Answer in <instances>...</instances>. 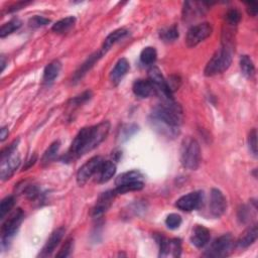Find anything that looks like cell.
Here are the masks:
<instances>
[{"mask_svg":"<svg viewBox=\"0 0 258 258\" xmlns=\"http://www.w3.org/2000/svg\"><path fill=\"white\" fill-rule=\"evenodd\" d=\"M61 69H62V64L60 61L55 60V61L51 62L45 68V71H44V78H43L44 83H46V84L53 83L56 80V78L59 76Z\"/></svg>","mask_w":258,"mask_h":258,"instance_id":"44dd1931","label":"cell"},{"mask_svg":"<svg viewBox=\"0 0 258 258\" xmlns=\"http://www.w3.org/2000/svg\"><path fill=\"white\" fill-rule=\"evenodd\" d=\"M14 197L9 196L4 198L0 204V219H4V217L9 213V211L13 208L14 206Z\"/></svg>","mask_w":258,"mask_h":258,"instance_id":"1f68e13d","label":"cell"},{"mask_svg":"<svg viewBox=\"0 0 258 258\" xmlns=\"http://www.w3.org/2000/svg\"><path fill=\"white\" fill-rule=\"evenodd\" d=\"M182 224V217L178 214H170L167 219H166V225L168 226V228L175 230L178 229Z\"/></svg>","mask_w":258,"mask_h":258,"instance_id":"836d02e7","label":"cell"},{"mask_svg":"<svg viewBox=\"0 0 258 258\" xmlns=\"http://www.w3.org/2000/svg\"><path fill=\"white\" fill-rule=\"evenodd\" d=\"M209 208L211 215L214 218H220L227 209V201L220 190L213 189L211 191Z\"/></svg>","mask_w":258,"mask_h":258,"instance_id":"7c38bea8","label":"cell"},{"mask_svg":"<svg viewBox=\"0 0 258 258\" xmlns=\"http://www.w3.org/2000/svg\"><path fill=\"white\" fill-rule=\"evenodd\" d=\"M109 131L110 123L108 121L81 129L71 144L66 159L71 161L93 150L106 139Z\"/></svg>","mask_w":258,"mask_h":258,"instance_id":"6da1fadb","label":"cell"},{"mask_svg":"<svg viewBox=\"0 0 258 258\" xmlns=\"http://www.w3.org/2000/svg\"><path fill=\"white\" fill-rule=\"evenodd\" d=\"M233 48L231 44H225L223 47L212 57L206 64L204 71L205 76L213 77L227 71L232 63Z\"/></svg>","mask_w":258,"mask_h":258,"instance_id":"3957f363","label":"cell"},{"mask_svg":"<svg viewBox=\"0 0 258 258\" xmlns=\"http://www.w3.org/2000/svg\"><path fill=\"white\" fill-rule=\"evenodd\" d=\"M51 22L50 19L44 17V16H40V15H36L32 18L29 19V26L30 27H34V28H37V27H41V26H45L47 24H49Z\"/></svg>","mask_w":258,"mask_h":258,"instance_id":"d590c367","label":"cell"},{"mask_svg":"<svg viewBox=\"0 0 258 258\" xmlns=\"http://www.w3.org/2000/svg\"><path fill=\"white\" fill-rule=\"evenodd\" d=\"M167 84L171 90L172 93H174L177 89H179L181 85V79L178 76H172L169 81H167Z\"/></svg>","mask_w":258,"mask_h":258,"instance_id":"74e56055","label":"cell"},{"mask_svg":"<svg viewBox=\"0 0 258 258\" xmlns=\"http://www.w3.org/2000/svg\"><path fill=\"white\" fill-rule=\"evenodd\" d=\"M103 159L101 156H94L90 158L86 164H84L77 174V182L80 186H84L93 176L98 172Z\"/></svg>","mask_w":258,"mask_h":258,"instance_id":"8fae6325","label":"cell"},{"mask_svg":"<svg viewBox=\"0 0 258 258\" xmlns=\"http://www.w3.org/2000/svg\"><path fill=\"white\" fill-rule=\"evenodd\" d=\"M60 141H55L54 143H52L50 145V147L46 150V152L44 153L43 157H42V164L44 166H47L49 164H51L52 161L57 157L59 149H60Z\"/></svg>","mask_w":258,"mask_h":258,"instance_id":"4316f807","label":"cell"},{"mask_svg":"<svg viewBox=\"0 0 258 258\" xmlns=\"http://www.w3.org/2000/svg\"><path fill=\"white\" fill-rule=\"evenodd\" d=\"M203 202L204 193L201 191H197L189 193L188 195H185L182 198H180L176 203V207L182 211L191 212L200 209L203 205Z\"/></svg>","mask_w":258,"mask_h":258,"instance_id":"9c48e42d","label":"cell"},{"mask_svg":"<svg viewBox=\"0 0 258 258\" xmlns=\"http://www.w3.org/2000/svg\"><path fill=\"white\" fill-rule=\"evenodd\" d=\"M132 90H133V93L135 94V96H137L138 98H147V97H149L152 92L154 91L153 90V87L152 85L150 84V82L148 80H136L132 86Z\"/></svg>","mask_w":258,"mask_h":258,"instance_id":"ffe728a7","label":"cell"},{"mask_svg":"<svg viewBox=\"0 0 258 258\" xmlns=\"http://www.w3.org/2000/svg\"><path fill=\"white\" fill-rule=\"evenodd\" d=\"M234 247V240L231 234H224L217 238L206 251L208 257H225L228 256Z\"/></svg>","mask_w":258,"mask_h":258,"instance_id":"52a82bcc","label":"cell"},{"mask_svg":"<svg viewBox=\"0 0 258 258\" xmlns=\"http://www.w3.org/2000/svg\"><path fill=\"white\" fill-rule=\"evenodd\" d=\"M74 248V241L73 239H69L66 241V243L64 244L60 252L57 254V257H68L70 256L72 250Z\"/></svg>","mask_w":258,"mask_h":258,"instance_id":"8d00e7d4","label":"cell"},{"mask_svg":"<svg viewBox=\"0 0 258 258\" xmlns=\"http://www.w3.org/2000/svg\"><path fill=\"white\" fill-rule=\"evenodd\" d=\"M8 129L6 127H2L1 130H0V140L4 141L6 139V137L8 136Z\"/></svg>","mask_w":258,"mask_h":258,"instance_id":"ab89813d","label":"cell"},{"mask_svg":"<svg viewBox=\"0 0 258 258\" xmlns=\"http://www.w3.org/2000/svg\"><path fill=\"white\" fill-rule=\"evenodd\" d=\"M116 173V166L113 161L103 160L98 172L96 173V182L99 184H104L109 182Z\"/></svg>","mask_w":258,"mask_h":258,"instance_id":"9a60e30c","label":"cell"},{"mask_svg":"<svg viewBox=\"0 0 258 258\" xmlns=\"http://www.w3.org/2000/svg\"><path fill=\"white\" fill-rule=\"evenodd\" d=\"M115 195L116 194L114 191L103 193L102 195L99 197L98 201H97L96 206L94 207V209L92 211V216L94 218H98V217L102 216L110 208Z\"/></svg>","mask_w":258,"mask_h":258,"instance_id":"5bb4252c","label":"cell"},{"mask_svg":"<svg viewBox=\"0 0 258 258\" xmlns=\"http://www.w3.org/2000/svg\"><path fill=\"white\" fill-rule=\"evenodd\" d=\"M129 63L126 59H120L116 64L115 67L113 68V70L110 73V81L113 85H118L121 80L123 79V77L127 74V72L129 71Z\"/></svg>","mask_w":258,"mask_h":258,"instance_id":"ac0fdd59","label":"cell"},{"mask_svg":"<svg viewBox=\"0 0 258 258\" xmlns=\"http://www.w3.org/2000/svg\"><path fill=\"white\" fill-rule=\"evenodd\" d=\"M240 68L241 71L243 73V75L248 78L251 79L254 77L255 75V67H254V64L252 62V60L250 59L249 56H242L240 59Z\"/></svg>","mask_w":258,"mask_h":258,"instance_id":"484cf974","label":"cell"},{"mask_svg":"<svg viewBox=\"0 0 258 258\" xmlns=\"http://www.w3.org/2000/svg\"><path fill=\"white\" fill-rule=\"evenodd\" d=\"M144 187V184L142 181L135 182V183H130V184H125L122 186H118L114 192L117 194H125L128 192H135V191H140Z\"/></svg>","mask_w":258,"mask_h":258,"instance_id":"4dcf8cb0","label":"cell"},{"mask_svg":"<svg viewBox=\"0 0 258 258\" xmlns=\"http://www.w3.org/2000/svg\"><path fill=\"white\" fill-rule=\"evenodd\" d=\"M24 214L21 209H17L7 220L3 223L1 228V234H2V246H4L11 237L17 232L19 229L20 225L23 221Z\"/></svg>","mask_w":258,"mask_h":258,"instance_id":"ba28073f","label":"cell"},{"mask_svg":"<svg viewBox=\"0 0 258 258\" xmlns=\"http://www.w3.org/2000/svg\"><path fill=\"white\" fill-rule=\"evenodd\" d=\"M212 25L208 22L199 23L193 25L189 30L186 37V45L189 48H194L204 42L212 35Z\"/></svg>","mask_w":258,"mask_h":258,"instance_id":"8992f818","label":"cell"},{"mask_svg":"<svg viewBox=\"0 0 258 258\" xmlns=\"http://www.w3.org/2000/svg\"><path fill=\"white\" fill-rule=\"evenodd\" d=\"M19 140H15L2 150L0 155V178L2 181L9 180L20 165V155L16 151Z\"/></svg>","mask_w":258,"mask_h":258,"instance_id":"277c9868","label":"cell"},{"mask_svg":"<svg viewBox=\"0 0 258 258\" xmlns=\"http://www.w3.org/2000/svg\"><path fill=\"white\" fill-rule=\"evenodd\" d=\"M210 238V231L207 228L203 227V226L198 225L193 231L191 241L193 245H195L197 248H203L209 243Z\"/></svg>","mask_w":258,"mask_h":258,"instance_id":"e0dca14e","label":"cell"},{"mask_svg":"<svg viewBox=\"0 0 258 258\" xmlns=\"http://www.w3.org/2000/svg\"><path fill=\"white\" fill-rule=\"evenodd\" d=\"M75 23H76V18L74 16H69L57 21L53 25L52 29L53 31L57 32V34H64V32H67L70 28H72Z\"/></svg>","mask_w":258,"mask_h":258,"instance_id":"d4e9b609","label":"cell"},{"mask_svg":"<svg viewBox=\"0 0 258 258\" xmlns=\"http://www.w3.org/2000/svg\"><path fill=\"white\" fill-rule=\"evenodd\" d=\"M201 160V148L199 142L194 138H187L182 144L181 163L185 169L195 171L199 168Z\"/></svg>","mask_w":258,"mask_h":258,"instance_id":"5b68a950","label":"cell"},{"mask_svg":"<svg viewBox=\"0 0 258 258\" xmlns=\"http://www.w3.org/2000/svg\"><path fill=\"white\" fill-rule=\"evenodd\" d=\"M257 236H258L257 226L254 225L243 232V234L240 236V238L237 241V245L241 248H247L256 241Z\"/></svg>","mask_w":258,"mask_h":258,"instance_id":"7402d4cb","label":"cell"},{"mask_svg":"<svg viewBox=\"0 0 258 258\" xmlns=\"http://www.w3.org/2000/svg\"><path fill=\"white\" fill-rule=\"evenodd\" d=\"M127 35H128V30L125 28H119V29L114 30L105 39L101 52L103 54H106L115 44H117L119 41L123 40Z\"/></svg>","mask_w":258,"mask_h":258,"instance_id":"d6986e66","label":"cell"},{"mask_svg":"<svg viewBox=\"0 0 258 258\" xmlns=\"http://www.w3.org/2000/svg\"><path fill=\"white\" fill-rule=\"evenodd\" d=\"M64 234V228H63V227L58 228L57 230H55L52 233V235L50 236V238L48 239L46 245L44 246V248L42 250V253L40 254V256L41 257L50 256L55 251L57 246L60 244L61 240L63 239Z\"/></svg>","mask_w":258,"mask_h":258,"instance_id":"2e32d148","label":"cell"},{"mask_svg":"<svg viewBox=\"0 0 258 258\" xmlns=\"http://www.w3.org/2000/svg\"><path fill=\"white\" fill-rule=\"evenodd\" d=\"M248 146L250 152L256 157L257 156V132L256 129H252L248 136Z\"/></svg>","mask_w":258,"mask_h":258,"instance_id":"e575fe53","label":"cell"},{"mask_svg":"<svg viewBox=\"0 0 258 258\" xmlns=\"http://www.w3.org/2000/svg\"><path fill=\"white\" fill-rule=\"evenodd\" d=\"M240 20H241V13L236 8H232L226 13V21H227L229 25L235 26L240 22Z\"/></svg>","mask_w":258,"mask_h":258,"instance_id":"d6a6232c","label":"cell"},{"mask_svg":"<svg viewBox=\"0 0 258 258\" xmlns=\"http://www.w3.org/2000/svg\"><path fill=\"white\" fill-rule=\"evenodd\" d=\"M103 55H104V54H103L102 52H99V53H96V54L90 56L89 59L82 64V66L80 67V69L76 72V74H75V76H74V80L78 81V80L82 79V78L87 74V72L94 66L95 63H96L97 61H98Z\"/></svg>","mask_w":258,"mask_h":258,"instance_id":"603a6c76","label":"cell"},{"mask_svg":"<svg viewBox=\"0 0 258 258\" xmlns=\"http://www.w3.org/2000/svg\"><path fill=\"white\" fill-rule=\"evenodd\" d=\"M142 179H143V176L140 172L130 171V172H126V173H123L120 176H118V178L115 181V185L118 187V186H122L125 184L139 182V181H142Z\"/></svg>","mask_w":258,"mask_h":258,"instance_id":"cb8c5ba5","label":"cell"},{"mask_svg":"<svg viewBox=\"0 0 258 258\" xmlns=\"http://www.w3.org/2000/svg\"><path fill=\"white\" fill-rule=\"evenodd\" d=\"M159 37H160L161 40H163L166 43L175 42L177 39H179V29L176 25L165 28V29L160 31Z\"/></svg>","mask_w":258,"mask_h":258,"instance_id":"f1b7e54d","label":"cell"},{"mask_svg":"<svg viewBox=\"0 0 258 258\" xmlns=\"http://www.w3.org/2000/svg\"><path fill=\"white\" fill-rule=\"evenodd\" d=\"M159 243V256L161 257H179L182 252V243L180 239H166L160 237Z\"/></svg>","mask_w":258,"mask_h":258,"instance_id":"4fadbf2b","label":"cell"},{"mask_svg":"<svg viewBox=\"0 0 258 258\" xmlns=\"http://www.w3.org/2000/svg\"><path fill=\"white\" fill-rule=\"evenodd\" d=\"M183 121L182 107L172 99L157 105L151 113V123L157 130L167 136L179 134V127Z\"/></svg>","mask_w":258,"mask_h":258,"instance_id":"7a4b0ae2","label":"cell"},{"mask_svg":"<svg viewBox=\"0 0 258 258\" xmlns=\"http://www.w3.org/2000/svg\"><path fill=\"white\" fill-rule=\"evenodd\" d=\"M5 64H6V62L4 60V57L1 56V72H3L5 69Z\"/></svg>","mask_w":258,"mask_h":258,"instance_id":"60d3db41","label":"cell"},{"mask_svg":"<svg viewBox=\"0 0 258 258\" xmlns=\"http://www.w3.org/2000/svg\"><path fill=\"white\" fill-rule=\"evenodd\" d=\"M156 57H157V54H156L155 49L152 47H147L141 52L140 61L143 64H147V66H149V64H152L155 63Z\"/></svg>","mask_w":258,"mask_h":258,"instance_id":"f546056e","label":"cell"},{"mask_svg":"<svg viewBox=\"0 0 258 258\" xmlns=\"http://www.w3.org/2000/svg\"><path fill=\"white\" fill-rule=\"evenodd\" d=\"M20 26H21V21L19 19H17V18L11 19L10 21L4 23L1 26V29H0V37L5 38V37L11 35L12 32L17 30Z\"/></svg>","mask_w":258,"mask_h":258,"instance_id":"83f0119b","label":"cell"},{"mask_svg":"<svg viewBox=\"0 0 258 258\" xmlns=\"http://www.w3.org/2000/svg\"><path fill=\"white\" fill-rule=\"evenodd\" d=\"M148 81L152 85L153 90L158 92L160 95H163L166 100L173 98V93L171 92L167 81L157 67H152L148 71Z\"/></svg>","mask_w":258,"mask_h":258,"instance_id":"30bf717a","label":"cell"},{"mask_svg":"<svg viewBox=\"0 0 258 258\" xmlns=\"http://www.w3.org/2000/svg\"><path fill=\"white\" fill-rule=\"evenodd\" d=\"M247 12L251 16H256L258 11V4L256 2H246Z\"/></svg>","mask_w":258,"mask_h":258,"instance_id":"f35d334b","label":"cell"}]
</instances>
